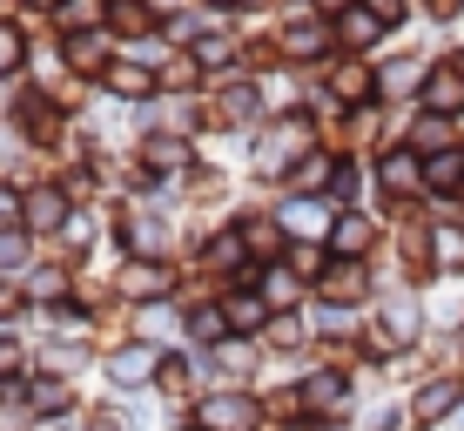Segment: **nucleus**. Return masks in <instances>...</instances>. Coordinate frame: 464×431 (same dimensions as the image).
I'll return each mask as SVG.
<instances>
[{
	"label": "nucleus",
	"instance_id": "obj_1",
	"mask_svg": "<svg viewBox=\"0 0 464 431\" xmlns=\"http://www.w3.org/2000/svg\"><path fill=\"white\" fill-rule=\"evenodd\" d=\"M202 431H256V397L243 391H222L202 405Z\"/></svg>",
	"mask_w": 464,
	"mask_h": 431
},
{
	"label": "nucleus",
	"instance_id": "obj_19",
	"mask_svg": "<svg viewBox=\"0 0 464 431\" xmlns=\"http://www.w3.org/2000/svg\"><path fill=\"white\" fill-rule=\"evenodd\" d=\"M94 21V0H61V27H88Z\"/></svg>",
	"mask_w": 464,
	"mask_h": 431
},
{
	"label": "nucleus",
	"instance_id": "obj_2",
	"mask_svg": "<svg viewBox=\"0 0 464 431\" xmlns=\"http://www.w3.org/2000/svg\"><path fill=\"white\" fill-rule=\"evenodd\" d=\"M222 324H229V330H263V324H269V303L243 290V297H229V303H222Z\"/></svg>",
	"mask_w": 464,
	"mask_h": 431
},
{
	"label": "nucleus",
	"instance_id": "obj_16",
	"mask_svg": "<svg viewBox=\"0 0 464 431\" xmlns=\"http://www.w3.org/2000/svg\"><path fill=\"white\" fill-rule=\"evenodd\" d=\"M330 175H337V169H330V155H303L296 182H303V189H316V182H330Z\"/></svg>",
	"mask_w": 464,
	"mask_h": 431
},
{
	"label": "nucleus",
	"instance_id": "obj_25",
	"mask_svg": "<svg viewBox=\"0 0 464 431\" xmlns=\"http://www.w3.org/2000/svg\"><path fill=\"white\" fill-rule=\"evenodd\" d=\"M363 88H371V74H363V68H337V94H363Z\"/></svg>",
	"mask_w": 464,
	"mask_h": 431
},
{
	"label": "nucleus",
	"instance_id": "obj_29",
	"mask_svg": "<svg viewBox=\"0 0 464 431\" xmlns=\"http://www.w3.org/2000/svg\"><path fill=\"white\" fill-rule=\"evenodd\" d=\"M21 263V236H0V269H14Z\"/></svg>",
	"mask_w": 464,
	"mask_h": 431
},
{
	"label": "nucleus",
	"instance_id": "obj_12",
	"mask_svg": "<svg viewBox=\"0 0 464 431\" xmlns=\"http://www.w3.org/2000/svg\"><path fill=\"white\" fill-rule=\"evenodd\" d=\"M108 21H115L121 34H135V27H149V7H141V0H115V14H108Z\"/></svg>",
	"mask_w": 464,
	"mask_h": 431
},
{
	"label": "nucleus",
	"instance_id": "obj_5",
	"mask_svg": "<svg viewBox=\"0 0 464 431\" xmlns=\"http://www.w3.org/2000/svg\"><path fill=\"white\" fill-rule=\"evenodd\" d=\"M61 216H68V196H61V189H47V196L27 202V222H34V230H54Z\"/></svg>",
	"mask_w": 464,
	"mask_h": 431
},
{
	"label": "nucleus",
	"instance_id": "obj_22",
	"mask_svg": "<svg viewBox=\"0 0 464 431\" xmlns=\"http://www.w3.org/2000/svg\"><path fill=\"white\" fill-rule=\"evenodd\" d=\"M196 54H202V68H229V54H236V47H229V41H202Z\"/></svg>",
	"mask_w": 464,
	"mask_h": 431
},
{
	"label": "nucleus",
	"instance_id": "obj_14",
	"mask_svg": "<svg viewBox=\"0 0 464 431\" xmlns=\"http://www.w3.org/2000/svg\"><path fill=\"white\" fill-rule=\"evenodd\" d=\"M182 162H188L182 142H149V169H182Z\"/></svg>",
	"mask_w": 464,
	"mask_h": 431
},
{
	"label": "nucleus",
	"instance_id": "obj_24",
	"mask_svg": "<svg viewBox=\"0 0 464 431\" xmlns=\"http://www.w3.org/2000/svg\"><path fill=\"white\" fill-rule=\"evenodd\" d=\"M14 61H21V34H14V27H0V74H7Z\"/></svg>",
	"mask_w": 464,
	"mask_h": 431
},
{
	"label": "nucleus",
	"instance_id": "obj_11",
	"mask_svg": "<svg viewBox=\"0 0 464 431\" xmlns=\"http://www.w3.org/2000/svg\"><path fill=\"white\" fill-rule=\"evenodd\" d=\"M324 290H330V297H357V290H363L357 263H337V269H330V277H324Z\"/></svg>",
	"mask_w": 464,
	"mask_h": 431
},
{
	"label": "nucleus",
	"instance_id": "obj_9",
	"mask_svg": "<svg viewBox=\"0 0 464 431\" xmlns=\"http://www.w3.org/2000/svg\"><path fill=\"white\" fill-rule=\"evenodd\" d=\"M424 182H430V189H458V182H464V162H458V155H438V162L424 169Z\"/></svg>",
	"mask_w": 464,
	"mask_h": 431
},
{
	"label": "nucleus",
	"instance_id": "obj_18",
	"mask_svg": "<svg viewBox=\"0 0 464 431\" xmlns=\"http://www.w3.org/2000/svg\"><path fill=\"white\" fill-rule=\"evenodd\" d=\"M222 115H229V122H249V115H256V88H236L229 102H222Z\"/></svg>",
	"mask_w": 464,
	"mask_h": 431
},
{
	"label": "nucleus",
	"instance_id": "obj_23",
	"mask_svg": "<svg viewBox=\"0 0 464 431\" xmlns=\"http://www.w3.org/2000/svg\"><path fill=\"white\" fill-rule=\"evenodd\" d=\"M209 257H216V263H243V236H216Z\"/></svg>",
	"mask_w": 464,
	"mask_h": 431
},
{
	"label": "nucleus",
	"instance_id": "obj_6",
	"mask_svg": "<svg viewBox=\"0 0 464 431\" xmlns=\"http://www.w3.org/2000/svg\"><path fill=\"white\" fill-rule=\"evenodd\" d=\"M303 397H310V405H324V411H337V405H343V377H337V371H316L310 385H303Z\"/></svg>",
	"mask_w": 464,
	"mask_h": 431
},
{
	"label": "nucleus",
	"instance_id": "obj_32",
	"mask_svg": "<svg viewBox=\"0 0 464 431\" xmlns=\"http://www.w3.org/2000/svg\"><path fill=\"white\" fill-rule=\"evenodd\" d=\"M324 7H343V0H324Z\"/></svg>",
	"mask_w": 464,
	"mask_h": 431
},
{
	"label": "nucleus",
	"instance_id": "obj_31",
	"mask_svg": "<svg viewBox=\"0 0 464 431\" xmlns=\"http://www.w3.org/2000/svg\"><path fill=\"white\" fill-rule=\"evenodd\" d=\"M14 364H21V358H14V344H0V371H14Z\"/></svg>",
	"mask_w": 464,
	"mask_h": 431
},
{
	"label": "nucleus",
	"instance_id": "obj_28",
	"mask_svg": "<svg viewBox=\"0 0 464 431\" xmlns=\"http://www.w3.org/2000/svg\"><path fill=\"white\" fill-rule=\"evenodd\" d=\"M34 405H47V411H61V405H68V391H61V385H34Z\"/></svg>",
	"mask_w": 464,
	"mask_h": 431
},
{
	"label": "nucleus",
	"instance_id": "obj_8",
	"mask_svg": "<svg viewBox=\"0 0 464 431\" xmlns=\"http://www.w3.org/2000/svg\"><path fill=\"white\" fill-rule=\"evenodd\" d=\"M451 405H458V385H430V391L418 397V418H444Z\"/></svg>",
	"mask_w": 464,
	"mask_h": 431
},
{
	"label": "nucleus",
	"instance_id": "obj_15",
	"mask_svg": "<svg viewBox=\"0 0 464 431\" xmlns=\"http://www.w3.org/2000/svg\"><path fill=\"white\" fill-rule=\"evenodd\" d=\"M363 243H371V222H363V216H343V222H337V250H363Z\"/></svg>",
	"mask_w": 464,
	"mask_h": 431
},
{
	"label": "nucleus",
	"instance_id": "obj_26",
	"mask_svg": "<svg viewBox=\"0 0 464 431\" xmlns=\"http://www.w3.org/2000/svg\"><path fill=\"white\" fill-rule=\"evenodd\" d=\"M310 47H324V34L316 27H290V54H310Z\"/></svg>",
	"mask_w": 464,
	"mask_h": 431
},
{
	"label": "nucleus",
	"instance_id": "obj_3",
	"mask_svg": "<svg viewBox=\"0 0 464 431\" xmlns=\"http://www.w3.org/2000/svg\"><path fill=\"white\" fill-rule=\"evenodd\" d=\"M149 371H155V350H149V344H135V350H121V358H108V377H115V385H141Z\"/></svg>",
	"mask_w": 464,
	"mask_h": 431
},
{
	"label": "nucleus",
	"instance_id": "obj_20",
	"mask_svg": "<svg viewBox=\"0 0 464 431\" xmlns=\"http://www.w3.org/2000/svg\"><path fill=\"white\" fill-rule=\"evenodd\" d=\"M188 330H196V338H222V310H196V317H188Z\"/></svg>",
	"mask_w": 464,
	"mask_h": 431
},
{
	"label": "nucleus",
	"instance_id": "obj_13",
	"mask_svg": "<svg viewBox=\"0 0 464 431\" xmlns=\"http://www.w3.org/2000/svg\"><path fill=\"white\" fill-rule=\"evenodd\" d=\"M383 182L391 189H418V162H411V155H391V162H383Z\"/></svg>",
	"mask_w": 464,
	"mask_h": 431
},
{
	"label": "nucleus",
	"instance_id": "obj_27",
	"mask_svg": "<svg viewBox=\"0 0 464 431\" xmlns=\"http://www.w3.org/2000/svg\"><path fill=\"white\" fill-rule=\"evenodd\" d=\"M128 290H141V297L162 290V269H135V277H128Z\"/></svg>",
	"mask_w": 464,
	"mask_h": 431
},
{
	"label": "nucleus",
	"instance_id": "obj_21",
	"mask_svg": "<svg viewBox=\"0 0 464 431\" xmlns=\"http://www.w3.org/2000/svg\"><path fill=\"white\" fill-rule=\"evenodd\" d=\"M108 82H115L121 94H141V88H149V74H141V68H108Z\"/></svg>",
	"mask_w": 464,
	"mask_h": 431
},
{
	"label": "nucleus",
	"instance_id": "obj_30",
	"mask_svg": "<svg viewBox=\"0 0 464 431\" xmlns=\"http://www.w3.org/2000/svg\"><path fill=\"white\" fill-rule=\"evenodd\" d=\"M14 216H21V202H14V196H7V189H0V230H7V222H14Z\"/></svg>",
	"mask_w": 464,
	"mask_h": 431
},
{
	"label": "nucleus",
	"instance_id": "obj_17",
	"mask_svg": "<svg viewBox=\"0 0 464 431\" xmlns=\"http://www.w3.org/2000/svg\"><path fill=\"white\" fill-rule=\"evenodd\" d=\"M343 41H377V14H343Z\"/></svg>",
	"mask_w": 464,
	"mask_h": 431
},
{
	"label": "nucleus",
	"instance_id": "obj_7",
	"mask_svg": "<svg viewBox=\"0 0 464 431\" xmlns=\"http://www.w3.org/2000/svg\"><path fill=\"white\" fill-rule=\"evenodd\" d=\"M424 94H430V108H458L464 102V74H430Z\"/></svg>",
	"mask_w": 464,
	"mask_h": 431
},
{
	"label": "nucleus",
	"instance_id": "obj_10",
	"mask_svg": "<svg viewBox=\"0 0 464 431\" xmlns=\"http://www.w3.org/2000/svg\"><path fill=\"white\" fill-rule=\"evenodd\" d=\"M68 61H74V68H102V61H108V47L94 41V34H74V47H68Z\"/></svg>",
	"mask_w": 464,
	"mask_h": 431
},
{
	"label": "nucleus",
	"instance_id": "obj_4",
	"mask_svg": "<svg viewBox=\"0 0 464 431\" xmlns=\"http://www.w3.org/2000/svg\"><path fill=\"white\" fill-rule=\"evenodd\" d=\"M283 230H296V236H324L330 230V210H324V202H290V210H283Z\"/></svg>",
	"mask_w": 464,
	"mask_h": 431
}]
</instances>
